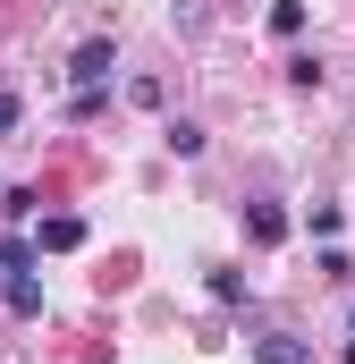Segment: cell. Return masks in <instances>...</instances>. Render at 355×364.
Listing matches in <instances>:
<instances>
[{
	"label": "cell",
	"instance_id": "obj_1",
	"mask_svg": "<svg viewBox=\"0 0 355 364\" xmlns=\"http://www.w3.org/2000/svg\"><path fill=\"white\" fill-rule=\"evenodd\" d=\"M110 68H119V51H110V43H85V51H77V68H68V77H77V85H110Z\"/></svg>",
	"mask_w": 355,
	"mask_h": 364
},
{
	"label": "cell",
	"instance_id": "obj_2",
	"mask_svg": "<svg viewBox=\"0 0 355 364\" xmlns=\"http://www.w3.org/2000/svg\"><path fill=\"white\" fill-rule=\"evenodd\" d=\"M254 356H263V364H313V348H305L296 331H263V339H254Z\"/></svg>",
	"mask_w": 355,
	"mask_h": 364
},
{
	"label": "cell",
	"instance_id": "obj_3",
	"mask_svg": "<svg viewBox=\"0 0 355 364\" xmlns=\"http://www.w3.org/2000/svg\"><path fill=\"white\" fill-rule=\"evenodd\" d=\"M77 246H85V220L77 212H51L43 220V255H77Z\"/></svg>",
	"mask_w": 355,
	"mask_h": 364
},
{
	"label": "cell",
	"instance_id": "obj_4",
	"mask_svg": "<svg viewBox=\"0 0 355 364\" xmlns=\"http://www.w3.org/2000/svg\"><path fill=\"white\" fill-rule=\"evenodd\" d=\"M246 237H254V246H279V237H288V212H279V203H254V212H246Z\"/></svg>",
	"mask_w": 355,
	"mask_h": 364
},
{
	"label": "cell",
	"instance_id": "obj_5",
	"mask_svg": "<svg viewBox=\"0 0 355 364\" xmlns=\"http://www.w3.org/2000/svg\"><path fill=\"white\" fill-rule=\"evenodd\" d=\"M9 305H17V314H43V279L17 272V279H9Z\"/></svg>",
	"mask_w": 355,
	"mask_h": 364
},
{
	"label": "cell",
	"instance_id": "obj_6",
	"mask_svg": "<svg viewBox=\"0 0 355 364\" xmlns=\"http://www.w3.org/2000/svg\"><path fill=\"white\" fill-rule=\"evenodd\" d=\"M170 153H178V161H195V153H203V127H195V119H170Z\"/></svg>",
	"mask_w": 355,
	"mask_h": 364
},
{
	"label": "cell",
	"instance_id": "obj_7",
	"mask_svg": "<svg viewBox=\"0 0 355 364\" xmlns=\"http://www.w3.org/2000/svg\"><path fill=\"white\" fill-rule=\"evenodd\" d=\"M271 34H279V43L305 34V0H279V9H271Z\"/></svg>",
	"mask_w": 355,
	"mask_h": 364
},
{
	"label": "cell",
	"instance_id": "obj_8",
	"mask_svg": "<svg viewBox=\"0 0 355 364\" xmlns=\"http://www.w3.org/2000/svg\"><path fill=\"white\" fill-rule=\"evenodd\" d=\"M9 127H17V93H0V136H9Z\"/></svg>",
	"mask_w": 355,
	"mask_h": 364
},
{
	"label": "cell",
	"instance_id": "obj_9",
	"mask_svg": "<svg viewBox=\"0 0 355 364\" xmlns=\"http://www.w3.org/2000/svg\"><path fill=\"white\" fill-rule=\"evenodd\" d=\"M347 364H355V339H347Z\"/></svg>",
	"mask_w": 355,
	"mask_h": 364
}]
</instances>
